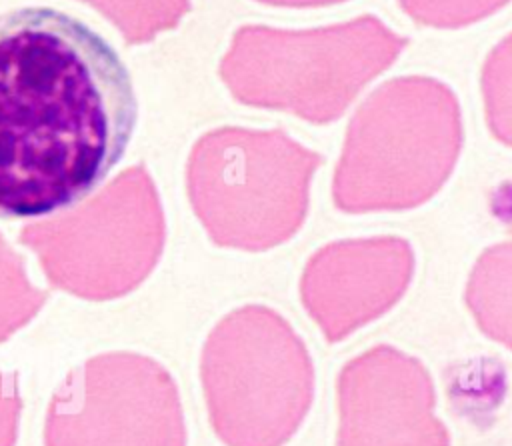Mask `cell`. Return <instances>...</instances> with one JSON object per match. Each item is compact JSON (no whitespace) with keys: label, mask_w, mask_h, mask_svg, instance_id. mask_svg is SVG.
Here are the masks:
<instances>
[{"label":"cell","mask_w":512,"mask_h":446,"mask_svg":"<svg viewBox=\"0 0 512 446\" xmlns=\"http://www.w3.org/2000/svg\"><path fill=\"white\" fill-rule=\"evenodd\" d=\"M138 118L130 72L88 24L42 6L0 14V218H38L90 196Z\"/></svg>","instance_id":"1"},{"label":"cell","mask_w":512,"mask_h":446,"mask_svg":"<svg viewBox=\"0 0 512 446\" xmlns=\"http://www.w3.org/2000/svg\"><path fill=\"white\" fill-rule=\"evenodd\" d=\"M460 148L452 88L430 76L392 78L348 124L332 178L334 206L348 214L418 208L450 178Z\"/></svg>","instance_id":"2"},{"label":"cell","mask_w":512,"mask_h":446,"mask_svg":"<svg viewBox=\"0 0 512 446\" xmlns=\"http://www.w3.org/2000/svg\"><path fill=\"white\" fill-rule=\"evenodd\" d=\"M406 46V36L372 14L310 30L248 24L236 30L220 76L246 106L328 124Z\"/></svg>","instance_id":"3"},{"label":"cell","mask_w":512,"mask_h":446,"mask_svg":"<svg viewBox=\"0 0 512 446\" xmlns=\"http://www.w3.org/2000/svg\"><path fill=\"white\" fill-rule=\"evenodd\" d=\"M320 164L318 152L284 130L220 128L192 152L190 200L218 246L270 250L304 224Z\"/></svg>","instance_id":"4"},{"label":"cell","mask_w":512,"mask_h":446,"mask_svg":"<svg viewBox=\"0 0 512 446\" xmlns=\"http://www.w3.org/2000/svg\"><path fill=\"white\" fill-rule=\"evenodd\" d=\"M202 388L226 446H284L314 398V366L290 322L260 304L224 316L202 352Z\"/></svg>","instance_id":"5"},{"label":"cell","mask_w":512,"mask_h":446,"mask_svg":"<svg viewBox=\"0 0 512 446\" xmlns=\"http://www.w3.org/2000/svg\"><path fill=\"white\" fill-rule=\"evenodd\" d=\"M178 390L156 362L108 354L86 362L56 392L46 446H184Z\"/></svg>","instance_id":"6"},{"label":"cell","mask_w":512,"mask_h":446,"mask_svg":"<svg viewBox=\"0 0 512 446\" xmlns=\"http://www.w3.org/2000/svg\"><path fill=\"white\" fill-rule=\"evenodd\" d=\"M336 394V446H450L434 414L430 372L394 346L378 344L346 362Z\"/></svg>","instance_id":"7"},{"label":"cell","mask_w":512,"mask_h":446,"mask_svg":"<svg viewBox=\"0 0 512 446\" xmlns=\"http://www.w3.org/2000/svg\"><path fill=\"white\" fill-rule=\"evenodd\" d=\"M46 272L82 296H116L154 266L162 248V216L148 196L134 212L100 210L52 224L26 228Z\"/></svg>","instance_id":"8"},{"label":"cell","mask_w":512,"mask_h":446,"mask_svg":"<svg viewBox=\"0 0 512 446\" xmlns=\"http://www.w3.org/2000/svg\"><path fill=\"white\" fill-rule=\"evenodd\" d=\"M412 274L414 250L400 236L338 240L306 262L300 298L324 338L340 342L396 306Z\"/></svg>","instance_id":"9"},{"label":"cell","mask_w":512,"mask_h":446,"mask_svg":"<svg viewBox=\"0 0 512 446\" xmlns=\"http://www.w3.org/2000/svg\"><path fill=\"white\" fill-rule=\"evenodd\" d=\"M464 300L482 334L512 350V240L478 256Z\"/></svg>","instance_id":"10"},{"label":"cell","mask_w":512,"mask_h":446,"mask_svg":"<svg viewBox=\"0 0 512 446\" xmlns=\"http://www.w3.org/2000/svg\"><path fill=\"white\" fill-rule=\"evenodd\" d=\"M480 86L492 136L512 148V32L490 50L482 66Z\"/></svg>","instance_id":"11"},{"label":"cell","mask_w":512,"mask_h":446,"mask_svg":"<svg viewBox=\"0 0 512 446\" xmlns=\"http://www.w3.org/2000/svg\"><path fill=\"white\" fill-rule=\"evenodd\" d=\"M512 0H398L404 14L430 28L454 30L476 24Z\"/></svg>","instance_id":"12"},{"label":"cell","mask_w":512,"mask_h":446,"mask_svg":"<svg viewBox=\"0 0 512 446\" xmlns=\"http://www.w3.org/2000/svg\"><path fill=\"white\" fill-rule=\"evenodd\" d=\"M42 304V294L24 276L20 260L0 240V338L24 324Z\"/></svg>","instance_id":"13"},{"label":"cell","mask_w":512,"mask_h":446,"mask_svg":"<svg viewBox=\"0 0 512 446\" xmlns=\"http://www.w3.org/2000/svg\"><path fill=\"white\" fill-rule=\"evenodd\" d=\"M20 396L16 380L0 372V446H12L18 428Z\"/></svg>","instance_id":"14"},{"label":"cell","mask_w":512,"mask_h":446,"mask_svg":"<svg viewBox=\"0 0 512 446\" xmlns=\"http://www.w3.org/2000/svg\"><path fill=\"white\" fill-rule=\"evenodd\" d=\"M266 6H276V8H320V6H332L348 0H256Z\"/></svg>","instance_id":"15"}]
</instances>
